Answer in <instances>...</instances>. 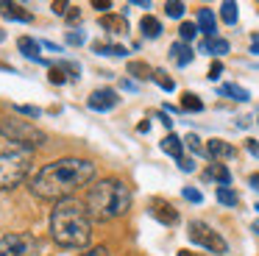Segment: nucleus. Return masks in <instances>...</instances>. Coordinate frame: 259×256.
Returning a JSON list of instances; mask_svg holds the SVG:
<instances>
[{
	"label": "nucleus",
	"mask_w": 259,
	"mask_h": 256,
	"mask_svg": "<svg viewBox=\"0 0 259 256\" xmlns=\"http://www.w3.org/2000/svg\"><path fill=\"white\" fill-rule=\"evenodd\" d=\"M98 167L95 161L81 159V156H64V159L48 161L31 178V192L39 200H67L81 187L92 184Z\"/></svg>",
	"instance_id": "obj_1"
},
{
	"label": "nucleus",
	"mask_w": 259,
	"mask_h": 256,
	"mask_svg": "<svg viewBox=\"0 0 259 256\" xmlns=\"http://www.w3.org/2000/svg\"><path fill=\"white\" fill-rule=\"evenodd\" d=\"M51 237L62 248H87L92 239V217L75 198L59 200L51 211Z\"/></svg>",
	"instance_id": "obj_2"
},
{
	"label": "nucleus",
	"mask_w": 259,
	"mask_h": 256,
	"mask_svg": "<svg viewBox=\"0 0 259 256\" xmlns=\"http://www.w3.org/2000/svg\"><path fill=\"white\" fill-rule=\"evenodd\" d=\"M84 206L90 211V217L98 223L123 217L131 209V187L123 178H101L87 189Z\"/></svg>",
	"instance_id": "obj_3"
},
{
	"label": "nucleus",
	"mask_w": 259,
	"mask_h": 256,
	"mask_svg": "<svg viewBox=\"0 0 259 256\" xmlns=\"http://www.w3.org/2000/svg\"><path fill=\"white\" fill-rule=\"evenodd\" d=\"M34 164V150L28 148H12L0 150V189H14L28 178Z\"/></svg>",
	"instance_id": "obj_4"
},
{
	"label": "nucleus",
	"mask_w": 259,
	"mask_h": 256,
	"mask_svg": "<svg viewBox=\"0 0 259 256\" xmlns=\"http://www.w3.org/2000/svg\"><path fill=\"white\" fill-rule=\"evenodd\" d=\"M0 137H6L12 145H17V148H42V145L48 142L45 131H39L36 125H31V122H23V120H3L0 122Z\"/></svg>",
	"instance_id": "obj_5"
},
{
	"label": "nucleus",
	"mask_w": 259,
	"mask_h": 256,
	"mask_svg": "<svg viewBox=\"0 0 259 256\" xmlns=\"http://www.w3.org/2000/svg\"><path fill=\"white\" fill-rule=\"evenodd\" d=\"M187 237H190L192 245H201V248L212 250V253H226V250H229V242L203 220H192L190 226H187Z\"/></svg>",
	"instance_id": "obj_6"
},
{
	"label": "nucleus",
	"mask_w": 259,
	"mask_h": 256,
	"mask_svg": "<svg viewBox=\"0 0 259 256\" xmlns=\"http://www.w3.org/2000/svg\"><path fill=\"white\" fill-rule=\"evenodd\" d=\"M36 248V239L25 231L3 234L0 237V256H28Z\"/></svg>",
	"instance_id": "obj_7"
},
{
	"label": "nucleus",
	"mask_w": 259,
	"mask_h": 256,
	"mask_svg": "<svg viewBox=\"0 0 259 256\" xmlns=\"http://www.w3.org/2000/svg\"><path fill=\"white\" fill-rule=\"evenodd\" d=\"M120 103V95L114 89H95V92L87 98V106L92 111H112L114 106Z\"/></svg>",
	"instance_id": "obj_8"
},
{
	"label": "nucleus",
	"mask_w": 259,
	"mask_h": 256,
	"mask_svg": "<svg viewBox=\"0 0 259 256\" xmlns=\"http://www.w3.org/2000/svg\"><path fill=\"white\" fill-rule=\"evenodd\" d=\"M151 215L156 217V220L162 223V226H176V223H179V211H176V206H173V203H167V200H162V198L153 200Z\"/></svg>",
	"instance_id": "obj_9"
},
{
	"label": "nucleus",
	"mask_w": 259,
	"mask_h": 256,
	"mask_svg": "<svg viewBox=\"0 0 259 256\" xmlns=\"http://www.w3.org/2000/svg\"><path fill=\"white\" fill-rule=\"evenodd\" d=\"M195 25H198V31H201L206 39H214V36H218V20H214V11H212V9H198Z\"/></svg>",
	"instance_id": "obj_10"
},
{
	"label": "nucleus",
	"mask_w": 259,
	"mask_h": 256,
	"mask_svg": "<svg viewBox=\"0 0 259 256\" xmlns=\"http://www.w3.org/2000/svg\"><path fill=\"white\" fill-rule=\"evenodd\" d=\"M206 153L212 156L214 161H218V159H234L237 148H234V145H229L226 139H209V142H206Z\"/></svg>",
	"instance_id": "obj_11"
},
{
	"label": "nucleus",
	"mask_w": 259,
	"mask_h": 256,
	"mask_svg": "<svg viewBox=\"0 0 259 256\" xmlns=\"http://www.w3.org/2000/svg\"><path fill=\"white\" fill-rule=\"evenodd\" d=\"M17 48H20V53H23L25 59H31V61H39V64H45V59L39 56V48H42V42H36L34 36H20V39H17Z\"/></svg>",
	"instance_id": "obj_12"
},
{
	"label": "nucleus",
	"mask_w": 259,
	"mask_h": 256,
	"mask_svg": "<svg viewBox=\"0 0 259 256\" xmlns=\"http://www.w3.org/2000/svg\"><path fill=\"white\" fill-rule=\"evenodd\" d=\"M140 31H142V36H145V39H159V36H162V22H159L153 14H145L140 20Z\"/></svg>",
	"instance_id": "obj_13"
},
{
	"label": "nucleus",
	"mask_w": 259,
	"mask_h": 256,
	"mask_svg": "<svg viewBox=\"0 0 259 256\" xmlns=\"http://www.w3.org/2000/svg\"><path fill=\"white\" fill-rule=\"evenodd\" d=\"M0 11H3L6 20H17V22H31V20H34L28 11H23V6H20V3H0Z\"/></svg>",
	"instance_id": "obj_14"
},
{
	"label": "nucleus",
	"mask_w": 259,
	"mask_h": 256,
	"mask_svg": "<svg viewBox=\"0 0 259 256\" xmlns=\"http://www.w3.org/2000/svg\"><path fill=\"white\" fill-rule=\"evenodd\" d=\"M162 150H164L167 156H173L176 161H179V159H181V153H184V139H179L173 131H170L167 137L162 139Z\"/></svg>",
	"instance_id": "obj_15"
},
{
	"label": "nucleus",
	"mask_w": 259,
	"mask_h": 256,
	"mask_svg": "<svg viewBox=\"0 0 259 256\" xmlns=\"http://www.w3.org/2000/svg\"><path fill=\"white\" fill-rule=\"evenodd\" d=\"M206 178H214L220 187H231V170L226 164H220V161H214V164L206 170Z\"/></svg>",
	"instance_id": "obj_16"
},
{
	"label": "nucleus",
	"mask_w": 259,
	"mask_h": 256,
	"mask_svg": "<svg viewBox=\"0 0 259 256\" xmlns=\"http://www.w3.org/2000/svg\"><path fill=\"white\" fill-rule=\"evenodd\" d=\"M101 28H106V31H112V33H125V31H128V22H125V17L103 14L101 17Z\"/></svg>",
	"instance_id": "obj_17"
},
{
	"label": "nucleus",
	"mask_w": 259,
	"mask_h": 256,
	"mask_svg": "<svg viewBox=\"0 0 259 256\" xmlns=\"http://www.w3.org/2000/svg\"><path fill=\"white\" fill-rule=\"evenodd\" d=\"M220 95L237 100V103H248V100H251V92H248L245 87H240V83H226V87H220Z\"/></svg>",
	"instance_id": "obj_18"
},
{
	"label": "nucleus",
	"mask_w": 259,
	"mask_h": 256,
	"mask_svg": "<svg viewBox=\"0 0 259 256\" xmlns=\"http://www.w3.org/2000/svg\"><path fill=\"white\" fill-rule=\"evenodd\" d=\"M229 39L223 36H214V39H206V42H201V53H214V56H223L229 53Z\"/></svg>",
	"instance_id": "obj_19"
},
{
	"label": "nucleus",
	"mask_w": 259,
	"mask_h": 256,
	"mask_svg": "<svg viewBox=\"0 0 259 256\" xmlns=\"http://www.w3.org/2000/svg\"><path fill=\"white\" fill-rule=\"evenodd\" d=\"M170 53H173V61L179 67H187L192 61V48L187 42H176L173 48H170Z\"/></svg>",
	"instance_id": "obj_20"
},
{
	"label": "nucleus",
	"mask_w": 259,
	"mask_h": 256,
	"mask_svg": "<svg viewBox=\"0 0 259 256\" xmlns=\"http://www.w3.org/2000/svg\"><path fill=\"white\" fill-rule=\"evenodd\" d=\"M220 20H223L226 25H237V20H240V9H237V3H231V0L220 3Z\"/></svg>",
	"instance_id": "obj_21"
},
{
	"label": "nucleus",
	"mask_w": 259,
	"mask_h": 256,
	"mask_svg": "<svg viewBox=\"0 0 259 256\" xmlns=\"http://www.w3.org/2000/svg\"><path fill=\"white\" fill-rule=\"evenodd\" d=\"M128 75H134L137 81H148V78H153V72H151V67L145 64V61H128Z\"/></svg>",
	"instance_id": "obj_22"
},
{
	"label": "nucleus",
	"mask_w": 259,
	"mask_h": 256,
	"mask_svg": "<svg viewBox=\"0 0 259 256\" xmlns=\"http://www.w3.org/2000/svg\"><path fill=\"white\" fill-rule=\"evenodd\" d=\"M214 198H218V203H223V206H237L240 203V195H237L231 187H218Z\"/></svg>",
	"instance_id": "obj_23"
},
{
	"label": "nucleus",
	"mask_w": 259,
	"mask_h": 256,
	"mask_svg": "<svg viewBox=\"0 0 259 256\" xmlns=\"http://www.w3.org/2000/svg\"><path fill=\"white\" fill-rule=\"evenodd\" d=\"M181 111H203V100L192 92L181 95Z\"/></svg>",
	"instance_id": "obj_24"
},
{
	"label": "nucleus",
	"mask_w": 259,
	"mask_h": 256,
	"mask_svg": "<svg viewBox=\"0 0 259 256\" xmlns=\"http://www.w3.org/2000/svg\"><path fill=\"white\" fill-rule=\"evenodd\" d=\"M92 50L101 56H125V48L123 45H106V42H95L92 45Z\"/></svg>",
	"instance_id": "obj_25"
},
{
	"label": "nucleus",
	"mask_w": 259,
	"mask_h": 256,
	"mask_svg": "<svg viewBox=\"0 0 259 256\" xmlns=\"http://www.w3.org/2000/svg\"><path fill=\"white\" fill-rule=\"evenodd\" d=\"M184 11H187V6L181 3V0H167V3H164V14H167L170 20H181Z\"/></svg>",
	"instance_id": "obj_26"
},
{
	"label": "nucleus",
	"mask_w": 259,
	"mask_h": 256,
	"mask_svg": "<svg viewBox=\"0 0 259 256\" xmlns=\"http://www.w3.org/2000/svg\"><path fill=\"white\" fill-rule=\"evenodd\" d=\"M151 81H156L159 87L164 89V92H173V89H176V81H173V78H170L164 70H153V78H151Z\"/></svg>",
	"instance_id": "obj_27"
},
{
	"label": "nucleus",
	"mask_w": 259,
	"mask_h": 256,
	"mask_svg": "<svg viewBox=\"0 0 259 256\" xmlns=\"http://www.w3.org/2000/svg\"><path fill=\"white\" fill-rule=\"evenodd\" d=\"M179 36H181V42H192V39L198 36V25H195V22H190V20H184V22H181V28H179Z\"/></svg>",
	"instance_id": "obj_28"
},
{
	"label": "nucleus",
	"mask_w": 259,
	"mask_h": 256,
	"mask_svg": "<svg viewBox=\"0 0 259 256\" xmlns=\"http://www.w3.org/2000/svg\"><path fill=\"white\" fill-rule=\"evenodd\" d=\"M184 148L192 150V153H198V156L206 153V150H203V145H201V139H198L195 134H187V137H184Z\"/></svg>",
	"instance_id": "obj_29"
},
{
	"label": "nucleus",
	"mask_w": 259,
	"mask_h": 256,
	"mask_svg": "<svg viewBox=\"0 0 259 256\" xmlns=\"http://www.w3.org/2000/svg\"><path fill=\"white\" fill-rule=\"evenodd\" d=\"M181 195H184L187 200H192V203H201V200H203L201 189H192V187H184V189H181Z\"/></svg>",
	"instance_id": "obj_30"
},
{
	"label": "nucleus",
	"mask_w": 259,
	"mask_h": 256,
	"mask_svg": "<svg viewBox=\"0 0 259 256\" xmlns=\"http://www.w3.org/2000/svg\"><path fill=\"white\" fill-rule=\"evenodd\" d=\"M48 78H51V83H64V81H67V75H64V70H62V67H51Z\"/></svg>",
	"instance_id": "obj_31"
},
{
	"label": "nucleus",
	"mask_w": 259,
	"mask_h": 256,
	"mask_svg": "<svg viewBox=\"0 0 259 256\" xmlns=\"http://www.w3.org/2000/svg\"><path fill=\"white\" fill-rule=\"evenodd\" d=\"M14 111H20V114H25V117H39L42 114V109H36V106H14Z\"/></svg>",
	"instance_id": "obj_32"
},
{
	"label": "nucleus",
	"mask_w": 259,
	"mask_h": 256,
	"mask_svg": "<svg viewBox=\"0 0 259 256\" xmlns=\"http://www.w3.org/2000/svg\"><path fill=\"white\" fill-rule=\"evenodd\" d=\"M223 75V64H220V61H212V67H209V81H218V78Z\"/></svg>",
	"instance_id": "obj_33"
},
{
	"label": "nucleus",
	"mask_w": 259,
	"mask_h": 256,
	"mask_svg": "<svg viewBox=\"0 0 259 256\" xmlns=\"http://www.w3.org/2000/svg\"><path fill=\"white\" fill-rule=\"evenodd\" d=\"M179 170H181V173H195V161L181 156V159H179Z\"/></svg>",
	"instance_id": "obj_34"
},
{
	"label": "nucleus",
	"mask_w": 259,
	"mask_h": 256,
	"mask_svg": "<svg viewBox=\"0 0 259 256\" xmlns=\"http://www.w3.org/2000/svg\"><path fill=\"white\" fill-rule=\"evenodd\" d=\"M67 42L70 45H84V31H70L67 33Z\"/></svg>",
	"instance_id": "obj_35"
},
{
	"label": "nucleus",
	"mask_w": 259,
	"mask_h": 256,
	"mask_svg": "<svg viewBox=\"0 0 259 256\" xmlns=\"http://www.w3.org/2000/svg\"><path fill=\"white\" fill-rule=\"evenodd\" d=\"M81 256H109V248L106 245H98V248H90L87 253H81Z\"/></svg>",
	"instance_id": "obj_36"
},
{
	"label": "nucleus",
	"mask_w": 259,
	"mask_h": 256,
	"mask_svg": "<svg viewBox=\"0 0 259 256\" xmlns=\"http://www.w3.org/2000/svg\"><path fill=\"white\" fill-rule=\"evenodd\" d=\"M92 9H98V11H103V14H109L112 3H109V0H95V3H92Z\"/></svg>",
	"instance_id": "obj_37"
},
{
	"label": "nucleus",
	"mask_w": 259,
	"mask_h": 256,
	"mask_svg": "<svg viewBox=\"0 0 259 256\" xmlns=\"http://www.w3.org/2000/svg\"><path fill=\"white\" fill-rule=\"evenodd\" d=\"M245 148H248V153H251V156H259V142H256V139H245Z\"/></svg>",
	"instance_id": "obj_38"
},
{
	"label": "nucleus",
	"mask_w": 259,
	"mask_h": 256,
	"mask_svg": "<svg viewBox=\"0 0 259 256\" xmlns=\"http://www.w3.org/2000/svg\"><path fill=\"white\" fill-rule=\"evenodd\" d=\"M51 9H53V11H56V14H64V11H67V9H70V3H64V0H56V3H53V6H51Z\"/></svg>",
	"instance_id": "obj_39"
},
{
	"label": "nucleus",
	"mask_w": 259,
	"mask_h": 256,
	"mask_svg": "<svg viewBox=\"0 0 259 256\" xmlns=\"http://www.w3.org/2000/svg\"><path fill=\"white\" fill-rule=\"evenodd\" d=\"M251 53L259 56V33H253V36H251Z\"/></svg>",
	"instance_id": "obj_40"
},
{
	"label": "nucleus",
	"mask_w": 259,
	"mask_h": 256,
	"mask_svg": "<svg viewBox=\"0 0 259 256\" xmlns=\"http://www.w3.org/2000/svg\"><path fill=\"white\" fill-rule=\"evenodd\" d=\"M248 184H251V187H253V189H256V192H259V173H253V176L248 178Z\"/></svg>",
	"instance_id": "obj_41"
},
{
	"label": "nucleus",
	"mask_w": 259,
	"mask_h": 256,
	"mask_svg": "<svg viewBox=\"0 0 259 256\" xmlns=\"http://www.w3.org/2000/svg\"><path fill=\"white\" fill-rule=\"evenodd\" d=\"M137 131H140V134H145V131H151V122H140V125H137Z\"/></svg>",
	"instance_id": "obj_42"
},
{
	"label": "nucleus",
	"mask_w": 259,
	"mask_h": 256,
	"mask_svg": "<svg viewBox=\"0 0 259 256\" xmlns=\"http://www.w3.org/2000/svg\"><path fill=\"white\" fill-rule=\"evenodd\" d=\"M159 120H162V122H164V125H167V128H173V120H170L167 114H159Z\"/></svg>",
	"instance_id": "obj_43"
},
{
	"label": "nucleus",
	"mask_w": 259,
	"mask_h": 256,
	"mask_svg": "<svg viewBox=\"0 0 259 256\" xmlns=\"http://www.w3.org/2000/svg\"><path fill=\"white\" fill-rule=\"evenodd\" d=\"M134 6H140V9H151V3H148V0H134Z\"/></svg>",
	"instance_id": "obj_44"
},
{
	"label": "nucleus",
	"mask_w": 259,
	"mask_h": 256,
	"mask_svg": "<svg viewBox=\"0 0 259 256\" xmlns=\"http://www.w3.org/2000/svg\"><path fill=\"white\" fill-rule=\"evenodd\" d=\"M179 256H192V253H190V250H179Z\"/></svg>",
	"instance_id": "obj_45"
},
{
	"label": "nucleus",
	"mask_w": 259,
	"mask_h": 256,
	"mask_svg": "<svg viewBox=\"0 0 259 256\" xmlns=\"http://www.w3.org/2000/svg\"><path fill=\"white\" fill-rule=\"evenodd\" d=\"M253 231H256V237H259V223H253Z\"/></svg>",
	"instance_id": "obj_46"
},
{
	"label": "nucleus",
	"mask_w": 259,
	"mask_h": 256,
	"mask_svg": "<svg viewBox=\"0 0 259 256\" xmlns=\"http://www.w3.org/2000/svg\"><path fill=\"white\" fill-rule=\"evenodd\" d=\"M0 39H6V33H3V31H0Z\"/></svg>",
	"instance_id": "obj_47"
},
{
	"label": "nucleus",
	"mask_w": 259,
	"mask_h": 256,
	"mask_svg": "<svg viewBox=\"0 0 259 256\" xmlns=\"http://www.w3.org/2000/svg\"><path fill=\"white\" fill-rule=\"evenodd\" d=\"M253 209H256V211H259V203H256V206H253Z\"/></svg>",
	"instance_id": "obj_48"
}]
</instances>
